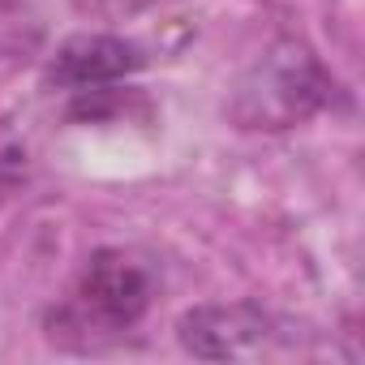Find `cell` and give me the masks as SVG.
Wrapping results in <instances>:
<instances>
[{
    "label": "cell",
    "instance_id": "obj_1",
    "mask_svg": "<svg viewBox=\"0 0 365 365\" xmlns=\"http://www.w3.org/2000/svg\"><path fill=\"white\" fill-rule=\"evenodd\" d=\"M155 301V262L138 250H95L65 297L48 314V335L69 348H99L129 335Z\"/></svg>",
    "mask_w": 365,
    "mask_h": 365
},
{
    "label": "cell",
    "instance_id": "obj_2",
    "mask_svg": "<svg viewBox=\"0 0 365 365\" xmlns=\"http://www.w3.org/2000/svg\"><path fill=\"white\" fill-rule=\"evenodd\" d=\"M331 91H335L331 73L318 65V56L301 39H275L241 73L228 112L241 129L279 133L309 120L331 99Z\"/></svg>",
    "mask_w": 365,
    "mask_h": 365
},
{
    "label": "cell",
    "instance_id": "obj_3",
    "mask_svg": "<svg viewBox=\"0 0 365 365\" xmlns=\"http://www.w3.org/2000/svg\"><path fill=\"white\" fill-rule=\"evenodd\" d=\"M176 339L190 356H202V361H254L275 352L288 335L262 305L232 301V305L185 309L176 322Z\"/></svg>",
    "mask_w": 365,
    "mask_h": 365
},
{
    "label": "cell",
    "instance_id": "obj_4",
    "mask_svg": "<svg viewBox=\"0 0 365 365\" xmlns=\"http://www.w3.org/2000/svg\"><path fill=\"white\" fill-rule=\"evenodd\" d=\"M142 65H146V52L120 35H73L48 61V86L69 95H91V91L116 86Z\"/></svg>",
    "mask_w": 365,
    "mask_h": 365
},
{
    "label": "cell",
    "instance_id": "obj_5",
    "mask_svg": "<svg viewBox=\"0 0 365 365\" xmlns=\"http://www.w3.org/2000/svg\"><path fill=\"white\" fill-rule=\"evenodd\" d=\"M31 172V159H26V146L14 129L0 125V202H9L18 194V185Z\"/></svg>",
    "mask_w": 365,
    "mask_h": 365
},
{
    "label": "cell",
    "instance_id": "obj_6",
    "mask_svg": "<svg viewBox=\"0 0 365 365\" xmlns=\"http://www.w3.org/2000/svg\"><path fill=\"white\" fill-rule=\"evenodd\" d=\"M155 5H163V0H73V9L82 18H95V22H125V18H138Z\"/></svg>",
    "mask_w": 365,
    "mask_h": 365
}]
</instances>
